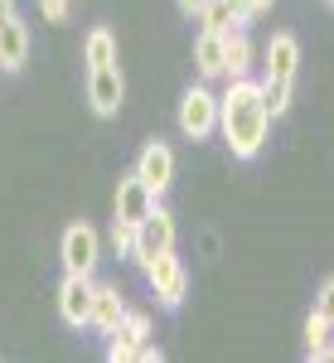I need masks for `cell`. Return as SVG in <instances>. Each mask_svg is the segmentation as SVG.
<instances>
[{
	"label": "cell",
	"mask_w": 334,
	"mask_h": 363,
	"mask_svg": "<svg viewBox=\"0 0 334 363\" xmlns=\"http://www.w3.org/2000/svg\"><path fill=\"white\" fill-rule=\"evenodd\" d=\"M218 131L233 150V160H257L262 155L272 116H267V102H262V87L252 78H233L228 92L218 97Z\"/></svg>",
	"instance_id": "obj_1"
},
{
	"label": "cell",
	"mask_w": 334,
	"mask_h": 363,
	"mask_svg": "<svg viewBox=\"0 0 334 363\" xmlns=\"http://www.w3.org/2000/svg\"><path fill=\"white\" fill-rule=\"evenodd\" d=\"M174 247V213H169L165 203H155L145 218L136 223V242H131V262H136L140 272L160 257V252Z\"/></svg>",
	"instance_id": "obj_2"
},
{
	"label": "cell",
	"mask_w": 334,
	"mask_h": 363,
	"mask_svg": "<svg viewBox=\"0 0 334 363\" xmlns=\"http://www.w3.org/2000/svg\"><path fill=\"white\" fill-rule=\"evenodd\" d=\"M179 131L184 140H208L218 131V92L208 83H194L179 97Z\"/></svg>",
	"instance_id": "obj_3"
},
{
	"label": "cell",
	"mask_w": 334,
	"mask_h": 363,
	"mask_svg": "<svg viewBox=\"0 0 334 363\" xmlns=\"http://www.w3.org/2000/svg\"><path fill=\"white\" fill-rule=\"evenodd\" d=\"M145 281H150V296H155L165 310H179L184 296H189V272H184V262L174 257V247L160 252V257L145 267Z\"/></svg>",
	"instance_id": "obj_4"
},
{
	"label": "cell",
	"mask_w": 334,
	"mask_h": 363,
	"mask_svg": "<svg viewBox=\"0 0 334 363\" xmlns=\"http://www.w3.org/2000/svg\"><path fill=\"white\" fill-rule=\"evenodd\" d=\"M58 257H63V272H73V277H92V272H97V257H102V238H97V228H92V223L63 228Z\"/></svg>",
	"instance_id": "obj_5"
},
{
	"label": "cell",
	"mask_w": 334,
	"mask_h": 363,
	"mask_svg": "<svg viewBox=\"0 0 334 363\" xmlns=\"http://www.w3.org/2000/svg\"><path fill=\"white\" fill-rule=\"evenodd\" d=\"M131 174H136V179H140V184H145L155 199H165L169 184H174V150H169L160 136L145 140V145H140V155H136V165H131Z\"/></svg>",
	"instance_id": "obj_6"
},
{
	"label": "cell",
	"mask_w": 334,
	"mask_h": 363,
	"mask_svg": "<svg viewBox=\"0 0 334 363\" xmlns=\"http://www.w3.org/2000/svg\"><path fill=\"white\" fill-rule=\"evenodd\" d=\"M87 102L97 116H116L121 102H126V78L116 63H102V68H87Z\"/></svg>",
	"instance_id": "obj_7"
},
{
	"label": "cell",
	"mask_w": 334,
	"mask_h": 363,
	"mask_svg": "<svg viewBox=\"0 0 334 363\" xmlns=\"http://www.w3.org/2000/svg\"><path fill=\"white\" fill-rule=\"evenodd\" d=\"M87 315H92V277L63 272V281H58V320L68 330H87Z\"/></svg>",
	"instance_id": "obj_8"
},
{
	"label": "cell",
	"mask_w": 334,
	"mask_h": 363,
	"mask_svg": "<svg viewBox=\"0 0 334 363\" xmlns=\"http://www.w3.org/2000/svg\"><path fill=\"white\" fill-rule=\"evenodd\" d=\"M145 339H150V315H145V310H126V315H121V325L107 335V359L111 363L136 359Z\"/></svg>",
	"instance_id": "obj_9"
},
{
	"label": "cell",
	"mask_w": 334,
	"mask_h": 363,
	"mask_svg": "<svg viewBox=\"0 0 334 363\" xmlns=\"http://www.w3.org/2000/svg\"><path fill=\"white\" fill-rule=\"evenodd\" d=\"M121 315H126V296L111 281H92V315H87V325L97 335H111L121 325Z\"/></svg>",
	"instance_id": "obj_10"
},
{
	"label": "cell",
	"mask_w": 334,
	"mask_h": 363,
	"mask_svg": "<svg viewBox=\"0 0 334 363\" xmlns=\"http://www.w3.org/2000/svg\"><path fill=\"white\" fill-rule=\"evenodd\" d=\"M155 203H160V199L150 194V189H145V184L136 179V174H121V179H116V218H121V223L136 228L140 218L155 208Z\"/></svg>",
	"instance_id": "obj_11"
},
{
	"label": "cell",
	"mask_w": 334,
	"mask_h": 363,
	"mask_svg": "<svg viewBox=\"0 0 334 363\" xmlns=\"http://www.w3.org/2000/svg\"><path fill=\"white\" fill-rule=\"evenodd\" d=\"M25 63H29V25L20 15H10L0 25V68L5 73H20Z\"/></svg>",
	"instance_id": "obj_12"
},
{
	"label": "cell",
	"mask_w": 334,
	"mask_h": 363,
	"mask_svg": "<svg viewBox=\"0 0 334 363\" xmlns=\"http://www.w3.org/2000/svg\"><path fill=\"white\" fill-rule=\"evenodd\" d=\"M296 73H301V44H296V34H272V44H267V78H286V83H296Z\"/></svg>",
	"instance_id": "obj_13"
},
{
	"label": "cell",
	"mask_w": 334,
	"mask_h": 363,
	"mask_svg": "<svg viewBox=\"0 0 334 363\" xmlns=\"http://www.w3.org/2000/svg\"><path fill=\"white\" fill-rule=\"evenodd\" d=\"M252 58H257V49H252L247 29H228L223 34V78L233 83V78H252Z\"/></svg>",
	"instance_id": "obj_14"
},
{
	"label": "cell",
	"mask_w": 334,
	"mask_h": 363,
	"mask_svg": "<svg viewBox=\"0 0 334 363\" xmlns=\"http://www.w3.org/2000/svg\"><path fill=\"white\" fill-rule=\"evenodd\" d=\"M199 25L213 29V34H228V29H243L252 20H247V10H243V0H208L204 15H199Z\"/></svg>",
	"instance_id": "obj_15"
},
{
	"label": "cell",
	"mask_w": 334,
	"mask_h": 363,
	"mask_svg": "<svg viewBox=\"0 0 334 363\" xmlns=\"http://www.w3.org/2000/svg\"><path fill=\"white\" fill-rule=\"evenodd\" d=\"M194 68H199V78H204V83L223 78V34L199 29V39H194Z\"/></svg>",
	"instance_id": "obj_16"
},
{
	"label": "cell",
	"mask_w": 334,
	"mask_h": 363,
	"mask_svg": "<svg viewBox=\"0 0 334 363\" xmlns=\"http://www.w3.org/2000/svg\"><path fill=\"white\" fill-rule=\"evenodd\" d=\"M262 102H267V116L277 121V116L291 112V97H296V83H286V78H262Z\"/></svg>",
	"instance_id": "obj_17"
},
{
	"label": "cell",
	"mask_w": 334,
	"mask_h": 363,
	"mask_svg": "<svg viewBox=\"0 0 334 363\" xmlns=\"http://www.w3.org/2000/svg\"><path fill=\"white\" fill-rule=\"evenodd\" d=\"M83 58H87V68L116 63V34H111V29H92L83 39Z\"/></svg>",
	"instance_id": "obj_18"
},
{
	"label": "cell",
	"mask_w": 334,
	"mask_h": 363,
	"mask_svg": "<svg viewBox=\"0 0 334 363\" xmlns=\"http://www.w3.org/2000/svg\"><path fill=\"white\" fill-rule=\"evenodd\" d=\"M310 310H315V315H320V320H325V325L334 330V277H325V281H320V291H315Z\"/></svg>",
	"instance_id": "obj_19"
},
{
	"label": "cell",
	"mask_w": 334,
	"mask_h": 363,
	"mask_svg": "<svg viewBox=\"0 0 334 363\" xmlns=\"http://www.w3.org/2000/svg\"><path fill=\"white\" fill-rule=\"evenodd\" d=\"M131 242H136V228H131V223H121V218H111V252L131 262Z\"/></svg>",
	"instance_id": "obj_20"
},
{
	"label": "cell",
	"mask_w": 334,
	"mask_h": 363,
	"mask_svg": "<svg viewBox=\"0 0 334 363\" xmlns=\"http://www.w3.org/2000/svg\"><path fill=\"white\" fill-rule=\"evenodd\" d=\"M325 339H330V325H325V320H320V315L310 310V315H306V354H315V349H320Z\"/></svg>",
	"instance_id": "obj_21"
},
{
	"label": "cell",
	"mask_w": 334,
	"mask_h": 363,
	"mask_svg": "<svg viewBox=\"0 0 334 363\" xmlns=\"http://www.w3.org/2000/svg\"><path fill=\"white\" fill-rule=\"evenodd\" d=\"M68 5H73V0H39V15H44L49 25H63V20H68Z\"/></svg>",
	"instance_id": "obj_22"
},
{
	"label": "cell",
	"mask_w": 334,
	"mask_h": 363,
	"mask_svg": "<svg viewBox=\"0 0 334 363\" xmlns=\"http://www.w3.org/2000/svg\"><path fill=\"white\" fill-rule=\"evenodd\" d=\"M174 5H179V15H184V20H199L208 0H174Z\"/></svg>",
	"instance_id": "obj_23"
},
{
	"label": "cell",
	"mask_w": 334,
	"mask_h": 363,
	"mask_svg": "<svg viewBox=\"0 0 334 363\" xmlns=\"http://www.w3.org/2000/svg\"><path fill=\"white\" fill-rule=\"evenodd\" d=\"M243 10H247V20H257V15L272 10V0H243Z\"/></svg>",
	"instance_id": "obj_24"
},
{
	"label": "cell",
	"mask_w": 334,
	"mask_h": 363,
	"mask_svg": "<svg viewBox=\"0 0 334 363\" xmlns=\"http://www.w3.org/2000/svg\"><path fill=\"white\" fill-rule=\"evenodd\" d=\"M310 359H315V363H334V344H330V339H325V344H320V349H315Z\"/></svg>",
	"instance_id": "obj_25"
},
{
	"label": "cell",
	"mask_w": 334,
	"mask_h": 363,
	"mask_svg": "<svg viewBox=\"0 0 334 363\" xmlns=\"http://www.w3.org/2000/svg\"><path fill=\"white\" fill-rule=\"evenodd\" d=\"M10 15H15V0H0V25H5Z\"/></svg>",
	"instance_id": "obj_26"
},
{
	"label": "cell",
	"mask_w": 334,
	"mask_h": 363,
	"mask_svg": "<svg viewBox=\"0 0 334 363\" xmlns=\"http://www.w3.org/2000/svg\"><path fill=\"white\" fill-rule=\"evenodd\" d=\"M330 5H334V0H330Z\"/></svg>",
	"instance_id": "obj_27"
}]
</instances>
